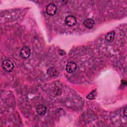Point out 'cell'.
<instances>
[{"label": "cell", "mask_w": 127, "mask_h": 127, "mask_svg": "<svg viewBox=\"0 0 127 127\" xmlns=\"http://www.w3.org/2000/svg\"><path fill=\"white\" fill-rule=\"evenodd\" d=\"M2 67L5 71L7 72H10L14 68V64L10 60L6 59L2 62Z\"/></svg>", "instance_id": "6da1fadb"}, {"label": "cell", "mask_w": 127, "mask_h": 127, "mask_svg": "<svg viewBox=\"0 0 127 127\" xmlns=\"http://www.w3.org/2000/svg\"><path fill=\"white\" fill-rule=\"evenodd\" d=\"M47 13L50 16H53L56 14L57 11V7L56 4L53 3L49 4L46 8Z\"/></svg>", "instance_id": "7a4b0ae2"}, {"label": "cell", "mask_w": 127, "mask_h": 127, "mask_svg": "<svg viewBox=\"0 0 127 127\" xmlns=\"http://www.w3.org/2000/svg\"><path fill=\"white\" fill-rule=\"evenodd\" d=\"M31 55V50L28 47L24 46L20 51V56L22 59H27Z\"/></svg>", "instance_id": "3957f363"}, {"label": "cell", "mask_w": 127, "mask_h": 127, "mask_svg": "<svg viewBox=\"0 0 127 127\" xmlns=\"http://www.w3.org/2000/svg\"><path fill=\"white\" fill-rule=\"evenodd\" d=\"M77 68V64L75 63L70 62L67 63L65 66L66 71L69 73H72L75 71Z\"/></svg>", "instance_id": "277c9868"}, {"label": "cell", "mask_w": 127, "mask_h": 127, "mask_svg": "<svg viewBox=\"0 0 127 127\" xmlns=\"http://www.w3.org/2000/svg\"><path fill=\"white\" fill-rule=\"evenodd\" d=\"M65 23L69 26H72L76 23V19L73 15H68L65 18Z\"/></svg>", "instance_id": "5b68a950"}, {"label": "cell", "mask_w": 127, "mask_h": 127, "mask_svg": "<svg viewBox=\"0 0 127 127\" xmlns=\"http://www.w3.org/2000/svg\"><path fill=\"white\" fill-rule=\"evenodd\" d=\"M36 111L38 115L40 116L44 115L47 111L46 107L42 104H39L36 107Z\"/></svg>", "instance_id": "8992f818"}, {"label": "cell", "mask_w": 127, "mask_h": 127, "mask_svg": "<svg viewBox=\"0 0 127 127\" xmlns=\"http://www.w3.org/2000/svg\"><path fill=\"white\" fill-rule=\"evenodd\" d=\"M95 22L92 19L87 18L83 22V25L88 29L92 28L94 25Z\"/></svg>", "instance_id": "52a82bcc"}, {"label": "cell", "mask_w": 127, "mask_h": 127, "mask_svg": "<svg viewBox=\"0 0 127 127\" xmlns=\"http://www.w3.org/2000/svg\"><path fill=\"white\" fill-rule=\"evenodd\" d=\"M115 32L114 31H111L108 33L105 36V39L107 41L109 42H111L113 41L115 38Z\"/></svg>", "instance_id": "ba28073f"}, {"label": "cell", "mask_w": 127, "mask_h": 127, "mask_svg": "<svg viewBox=\"0 0 127 127\" xmlns=\"http://www.w3.org/2000/svg\"><path fill=\"white\" fill-rule=\"evenodd\" d=\"M94 93V92L91 93L90 94H89L88 96H87V98H88V99H89L90 100H93L95 98V94H93Z\"/></svg>", "instance_id": "9c48e42d"}, {"label": "cell", "mask_w": 127, "mask_h": 127, "mask_svg": "<svg viewBox=\"0 0 127 127\" xmlns=\"http://www.w3.org/2000/svg\"><path fill=\"white\" fill-rule=\"evenodd\" d=\"M125 112H124V114H125V116H126V109H125V110L124 111Z\"/></svg>", "instance_id": "30bf717a"}]
</instances>
